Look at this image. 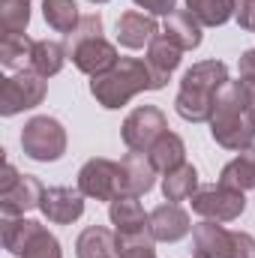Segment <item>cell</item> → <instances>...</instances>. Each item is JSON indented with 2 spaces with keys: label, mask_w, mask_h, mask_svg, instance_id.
<instances>
[{
  "label": "cell",
  "mask_w": 255,
  "mask_h": 258,
  "mask_svg": "<svg viewBox=\"0 0 255 258\" xmlns=\"http://www.w3.org/2000/svg\"><path fill=\"white\" fill-rule=\"evenodd\" d=\"M225 258H255V237L246 231H231V246Z\"/></svg>",
  "instance_id": "obj_33"
},
{
  "label": "cell",
  "mask_w": 255,
  "mask_h": 258,
  "mask_svg": "<svg viewBox=\"0 0 255 258\" xmlns=\"http://www.w3.org/2000/svg\"><path fill=\"white\" fill-rule=\"evenodd\" d=\"M219 183L228 186V189H237V192L255 189V147L252 150H240V156L231 159V162L222 168Z\"/></svg>",
  "instance_id": "obj_23"
},
{
  "label": "cell",
  "mask_w": 255,
  "mask_h": 258,
  "mask_svg": "<svg viewBox=\"0 0 255 258\" xmlns=\"http://www.w3.org/2000/svg\"><path fill=\"white\" fill-rule=\"evenodd\" d=\"M33 39L27 33H3L0 39V63L12 72H24L30 69V57H33Z\"/></svg>",
  "instance_id": "obj_22"
},
{
  "label": "cell",
  "mask_w": 255,
  "mask_h": 258,
  "mask_svg": "<svg viewBox=\"0 0 255 258\" xmlns=\"http://www.w3.org/2000/svg\"><path fill=\"white\" fill-rule=\"evenodd\" d=\"M66 57H69L66 45L51 42V39H36L33 57H30V69H33L36 75H42V78H51V75H57V72L63 69Z\"/></svg>",
  "instance_id": "obj_24"
},
{
  "label": "cell",
  "mask_w": 255,
  "mask_h": 258,
  "mask_svg": "<svg viewBox=\"0 0 255 258\" xmlns=\"http://www.w3.org/2000/svg\"><path fill=\"white\" fill-rule=\"evenodd\" d=\"M234 18H237V24H240L243 30L255 33V0H237V12H234Z\"/></svg>",
  "instance_id": "obj_34"
},
{
  "label": "cell",
  "mask_w": 255,
  "mask_h": 258,
  "mask_svg": "<svg viewBox=\"0 0 255 258\" xmlns=\"http://www.w3.org/2000/svg\"><path fill=\"white\" fill-rule=\"evenodd\" d=\"M42 15L48 27H54L57 33H72L75 24L81 21L75 0H42Z\"/></svg>",
  "instance_id": "obj_28"
},
{
  "label": "cell",
  "mask_w": 255,
  "mask_h": 258,
  "mask_svg": "<svg viewBox=\"0 0 255 258\" xmlns=\"http://www.w3.org/2000/svg\"><path fill=\"white\" fill-rule=\"evenodd\" d=\"M150 231L162 243H177V240H183L192 231V219L180 204L168 201V204H159L150 213Z\"/></svg>",
  "instance_id": "obj_10"
},
{
  "label": "cell",
  "mask_w": 255,
  "mask_h": 258,
  "mask_svg": "<svg viewBox=\"0 0 255 258\" xmlns=\"http://www.w3.org/2000/svg\"><path fill=\"white\" fill-rule=\"evenodd\" d=\"M240 84H243V99H246V105H249V114H252V120H255V81L240 78Z\"/></svg>",
  "instance_id": "obj_38"
},
{
  "label": "cell",
  "mask_w": 255,
  "mask_h": 258,
  "mask_svg": "<svg viewBox=\"0 0 255 258\" xmlns=\"http://www.w3.org/2000/svg\"><path fill=\"white\" fill-rule=\"evenodd\" d=\"M21 180V174H18V168L12 165V162H6L3 165V174H0V192H9L15 183Z\"/></svg>",
  "instance_id": "obj_37"
},
{
  "label": "cell",
  "mask_w": 255,
  "mask_h": 258,
  "mask_svg": "<svg viewBox=\"0 0 255 258\" xmlns=\"http://www.w3.org/2000/svg\"><path fill=\"white\" fill-rule=\"evenodd\" d=\"M192 210L213 222H234L246 210V195L237 189H228L222 183L198 186V192L192 195Z\"/></svg>",
  "instance_id": "obj_6"
},
{
  "label": "cell",
  "mask_w": 255,
  "mask_h": 258,
  "mask_svg": "<svg viewBox=\"0 0 255 258\" xmlns=\"http://www.w3.org/2000/svg\"><path fill=\"white\" fill-rule=\"evenodd\" d=\"M30 24V0H0L3 33H24Z\"/></svg>",
  "instance_id": "obj_29"
},
{
  "label": "cell",
  "mask_w": 255,
  "mask_h": 258,
  "mask_svg": "<svg viewBox=\"0 0 255 258\" xmlns=\"http://www.w3.org/2000/svg\"><path fill=\"white\" fill-rule=\"evenodd\" d=\"M168 39H174L183 51H192L201 45V21L192 15L189 9H174L168 18H165V30H162Z\"/></svg>",
  "instance_id": "obj_20"
},
{
  "label": "cell",
  "mask_w": 255,
  "mask_h": 258,
  "mask_svg": "<svg viewBox=\"0 0 255 258\" xmlns=\"http://www.w3.org/2000/svg\"><path fill=\"white\" fill-rule=\"evenodd\" d=\"M147 156H150V162L156 165V171L168 174V171H174V168H180V165L186 162V144H183L180 135L162 132V135L153 141V147L147 150Z\"/></svg>",
  "instance_id": "obj_19"
},
{
  "label": "cell",
  "mask_w": 255,
  "mask_h": 258,
  "mask_svg": "<svg viewBox=\"0 0 255 258\" xmlns=\"http://www.w3.org/2000/svg\"><path fill=\"white\" fill-rule=\"evenodd\" d=\"M45 99V78L36 75L33 69L15 72L9 78H3L0 84V114L3 117H15L27 108L42 105Z\"/></svg>",
  "instance_id": "obj_4"
},
{
  "label": "cell",
  "mask_w": 255,
  "mask_h": 258,
  "mask_svg": "<svg viewBox=\"0 0 255 258\" xmlns=\"http://www.w3.org/2000/svg\"><path fill=\"white\" fill-rule=\"evenodd\" d=\"M153 36H159V27H156L153 15L129 9L117 18V42L123 48H144V45L153 42Z\"/></svg>",
  "instance_id": "obj_15"
},
{
  "label": "cell",
  "mask_w": 255,
  "mask_h": 258,
  "mask_svg": "<svg viewBox=\"0 0 255 258\" xmlns=\"http://www.w3.org/2000/svg\"><path fill=\"white\" fill-rule=\"evenodd\" d=\"M237 69H240V78H249V81H255V48H249V51H243V54H240Z\"/></svg>",
  "instance_id": "obj_36"
},
{
  "label": "cell",
  "mask_w": 255,
  "mask_h": 258,
  "mask_svg": "<svg viewBox=\"0 0 255 258\" xmlns=\"http://www.w3.org/2000/svg\"><path fill=\"white\" fill-rule=\"evenodd\" d=\"M78 258H117V231H108L102 225H90L75 240Z\"/></svg>",
  "instance_id": "obj_18"
},
{
  "label": "cell",
  "mask_w": 255,
  "mask_h": 258,
  "mask_svg": "<svg viewBox=\"0 0 255 258\" xmlns=\"http://www.w3.org/2000/svg\"><path fill=\"white\" fill-rule=\"evenodd\" d=\"M192 243H195V255L225 258L228 255V246H231V231H225L213 219H204V222L192 225Z\"/></svg>",
  "instance_id": "obj_17"
},
{
  "label": "cell",
  "mask_w": 255,
  "mask_h": 258,
  "mask_svg": "<svg viewBox=\"0 0 255 258\" xmlns=\"http://www.w3.org/2000/svg\"><path fill=\"white\" fill-rule=\"evenodd\" d=\"M120 168H123V189L126 195H147L156 183V165L150 162L147 153H138L132 150L120 159Z\"/></svg>",
  "instance_id": "obj_16"
},
{
  "label": "cell",
  "mask_w": 255,
  "mask_h": 258,
  "mask_svg": "<svg viewBox=\"0 0 255 258\" xmlns=\"http://www.w3.org/2000/svg\"><path fill=\"white\" fill-rule=\"evenodd\" d=\"M42 195H45V186L39 177L21 174V180L9 192H0V213L3 216H24L27 210L42 204Z\"/></svg>",
  "instance_id": "obj_11"
},
{
  "label": "cell",
  "mask_w": 255,
  "mask_h": 258,
  "mask_svg": "<svg viewBox=\"0 0 255 258\" xmlns=\"http://www.w3.org/2000/svg\"><path fill=\"white\" fill-rule=\"evenodd\" d=\"M39 222L36 219H24V216H3V228H0V237H3V246L6 252L12 255H24L30 240L39 234Z\"/></svg>",
  "instance_id": "obj_21"
},
{
  "label": "cell",
  "mask_w": 255,
  "mask_h": 258,
  "mask_svg": "<svg viewBox=\"0 0 255 258\" xmlns=\"http://www.w3.org/2000/svg\"><path fill=\"white\" fill-rule=\"evenodd\" d=\"M153 231H138V234H117V258H156L153 252Z\"/></svg>",
  "instance_id": "obj_30"
},
{
  "label": "cell",
  "mask_w": 255,
  "mask_h": 258,
  "mask_svg": "<svg viewBox=\"0 0 255 258\" xmlns=\"http://www.w3.org/2000/svg\"><path fill=\"white\" fill-rule=\"evenodd\" d=\"M210 135L225 150H252L255 147V120L243 99L240 81H228L219 90L213 117H210Z\"/></svg>",
  "instance_id": "obj_1"
},
{
  "label": "cell",
  "mask_w": 255,
  "mask_h": 258,
  "mask_svg": "<svg viewBox=\"0 0 255 258\" xmlns=\"http://www.w3.org/2000/svg\"><path fill=\"white\" fill-rule=\"evenodd\" d=\"M213 105H216V96L210 93H198V90H180L177 99H174V111L189 120V123H204L213 117Z\"/></svg>",
  "instance_id": "obj_25"
},
{
  "label": "cell",
  "mask_w": 255,
  "mask_h": 258,
  "mask_svg": "<svg viewBox=\"0 0 255 258\" xmlns=\"http://www.w3.org/2000/svg\"><path fill=\"white\" fill-rule=\"evenodd\" d=\"M144 90H159V84H156L147 60H138V57H120L114 69H108L90 81V93L102 108H123L132 96H138Z\"/></svg>",
  "instance_id": "obj_2"
},
{
  "label": "cell",
  "mask_w": 255,
  "mask_h": 258,
  "mask_svg": "<svg viewBox=\"0 0 255 258\" xmlns=\"http://www.w3.org/2000/svg\"><path fill=\"white\" fill-rule=\"evenodd\" d=\"M198 192V171H195V165H180V168H174V171H168L165 177H162V195H165V201H186L192 195Z\"/></svg>",
  "instance_id": "obj_26"
},
{
  "label": "cell",
  "mask_w": 255,
  "mask_h": 258,
  "mask_svg": "<svg viewBox=\"0 0 255 258\" xmlns=\"http://www.w3.org/2000/svg\"><path fill=\"white\" fill-rule=\"evenodd\" d=\"M180 54H183V48H180L174 39H168L165 33L153 36V42L147 45V66H150V72H153L159 90L168 84V75L180 66Z\"/></svg>",
  "instance_id": "obj_14"
},
{
  "label": "cell",
  "mask_w": 255,
  "mask_h": 258,
  "mask_svg": "<svg viewBox=\"0 0 255 258\" xmlns=\"http://www.w3.org/2000/svg\"><path fill=\"white\" fill-rule=\"evenodd\" d=\"M21 150L36 162H57L66 153V129L60 120L39 114L21 129Z\"/></svg>",
  "instance_id": "obj_3"
},
{
  "label": "cell",
  "mask_w": 255,
  "mask_h": 258,
  "mask_svg": "<svg viewBox=\"0 0 255 258\" xmlns=\"http://www.w3.org/2000/svg\"><path fill=\"white\" fill-rule=\"evenodd\" d=\"M225 84H228V66L222 60L192 63L180 78V90H198V93H210V96H219V90Z\"/></svg>",
  "instance_id": "obj_12"
},
{
  "label": "cell",
  "mask_w": 255,
  "mask_h": 258,
  "mask_svg": "<svg viewBox=\"0 0 255 258\" xmlns=\"http://www.w3.org/2000/svg\"><path fill=\"white\" fill-rule=\"evenodd\" d=\"M168 132V120L165 114L156 108V105H138L135 111H129V117L120 126V138L129 150H138V153H147L153 147V141Z\"/></svg>",
  "instance_id": "obj_7"
},
{
  "label": "cell",
  "mask_w": 255,
  "mask_h": 258,
  "mask_svg": "<svg viewBox=\"0 0 255 258\" xmlns=\"http://www.w3.org/2000/svg\"><path fill=\"white\" fill-rule=\"evenodd\" d=\"M195 258H201V255H195Z\"/></svg>",
  "instance_id": "obj_40"
},
{
  "label": "cell",
  "mask_w": 255,
  "mask_h": 258,
  "mask_svg": "<svg viewBox=\"0 0 255 258\" xmlns=\"http://www.w3.org/2000/svg\"><path fill=\"white\" fill-rule=\"evenodd\" d=\"M39 210H42L51 222H57V225H72V222L81 219V213H84V195H81V189L51 186V189H45V195H42Z\"/></svg>",
  "instance_id": "obj_9"
},
{
  "label": "cell",
  "mask_w": 255,
  "mask_h": 258,
  "mask_svg": "<svg viewBox=\"0 0 255 258\" xmlns=\"http://www.w3.org/2000/svg\"><path fill=\"white\" fill-rule=\"evenodd\" d=\"M96 36H102V15H99V12L81 15V21L75 24V30L66 33V51H72V48H78L81 42L96 39Z\"/></svg>",
  "instance_id": "obj_31"
},
{
  "label": "cell",
  "mask_w": 255,
  "mask_h": 258,
  "mask_svg": "<svg viewBox=\"0 0 255 258\" xmlns=\"http://www.w3.org/2000/svg\"><path fill=\"white\" fill-rule=\"evenodd\" d=\"M132 3L141 6L147 15H165V18H168V15L174 12V3H177V0H132Z\"/></svg>",
  "instance_id": "obj_35"
},
{
  "label": "cell",
  "mask_w": 255,
  "mask_h": 258,
  "mask_svg": "<svg viewBox=\"0 0 255 258\" xmlns=\"http://www.w3.org/2000/svg\"><path fill=\"white\" fill-rule=\"evenodd\" d=\"M21 258H63V252H60V240L42 225L39 228V234L30 240V246H27V252Z\"/></svg>",
  "instance_id": "obj_32"
},
{
  "label": "cell",
  "mask_w": 255,
  "mask_h": 258,
  "mask_svg": "<svg viewBox=\"0 0 255 258\" xmlns=\"http://www.w3.org/2000/svg\"><path fill=\"white\" fill-rule=\"evenodd\" d=\"M186 9L201 21V27H222L237 12V0H186Z\"/></svg>",
  "instance_id": "obj_27"
},
{
  "label": "cell",
  "mask_w": 255,
  "mask_h": 258,
  "mask_svg": "<svg viewBox=\"0 0 255 258\" xmlns=\"http://www.w3.org/2000/svg\"><path fill=\"white\" fill-rule=\"evenodd\" d=\"M108 216L117 234H138L150 228V216L138 204V195H117L114 201H108Z\"/></svg>",
  "instance_id": "obj_13"
},
{
  "label": "cell",
  "mask_w": 255,
  "mask_h": 258,
  "mask_svg": "<svg viewBox=\"0 0 255 258\" xmlns=\"http://www.w3.org/2000/svg\"><path fill=\"white\" fill-rule=\"evenodd\" d=\"M78 189H81V195L96 198V201H114L117 195H126L120 162H111L102 156L87 159L78 171Z\"/></svg>",
  "instance_id": "obj_5"
},
{
  "label": "cell",
  "mask_w": 255,
  "mask_h": 258,
  "mask_svg": "<svg viewBox=\"0 0 255 258\" xmlns=\"http://www.w3.org/2000/svg\"><path fill=\"white\" fill-rule=\"evenodd\" d=\"M90 3H108V0H90Z\"/></svg>",
  "instance_id": "obj_39"
},
{
  "label": "cell",
  "mask_w": 255,
  "mask_h": 258,
  "mask_svg": "<svg viewBox=\"0 0 255 258\" xmlns=\"http://www.w3.org/2000/svg\"><path fill=\"white\" fill-rule=\"evenodd\" d=\"M69 57H72V63H75L78 72H84V75H90V78H96V75L114 69V63L120 60V57H117V48H114L111 42H105L102 36L81 42L78 48L69 51Z\"/></svg>",
  "instance_id": "obj_8"
}]
</instances>
